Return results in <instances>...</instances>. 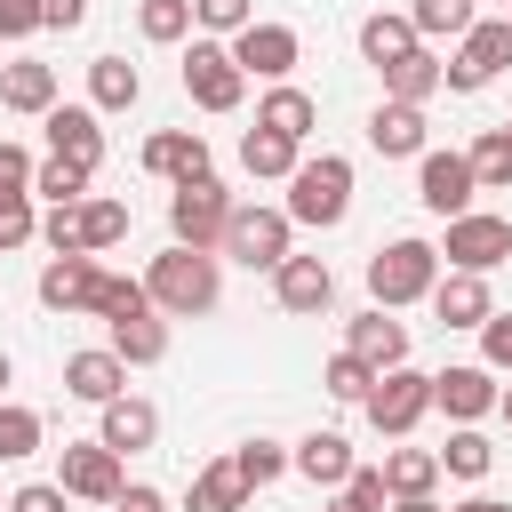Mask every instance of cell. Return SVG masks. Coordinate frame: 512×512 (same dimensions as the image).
Wrapping results in <instances>:
<instances>
[{
	"instance_id": "obj_9",
	"label": "cell",
	"mask_w": 512,
	"mask_h": 512,
	"mask_svg": "<svg viewBox=\"0 0 512 512\" xmlns=\"http://www.w3.org/2000/svg\"><path fill=\"white\" fill-rule=\"evenodd\" d=\"M56 480H64V496H80V504H120V448H104V440H72L64 456H56Z\"/></svg>"
},
{
	"instance_id": "obj_21",
	"label": "cell",
	"mask_w": 512,
	"mask_h": 512,
	"mask_svg": "<svg viewBox=\"0 0 512 512\" xmlns=\"http://www.w3.org/2000/svg\"><path fill=\"white\" fill-rule=\"evenodd\" d=\"M344 352H360V360H368V368L384 376V368H400V360H408V328H400V320H392L384 304H368V312L352 320V336H344Z\"/></svg>"
},
{
	"instance_id": "obj_5",
	"label": "cell",
	"mask_w": 512,
	"mask_h": 512,
	"mask_svg": "<svg viewBox=\"0 0 512 512\" xmlns=\"http://www.w3.org/2000/svg\"><path fill=\"white\" fill-rule=\"evenodd\" d=\"M288 232H296L288 208H232V224H224V256L248 264V272H280V264H288Z\"/></svg>"
},
{
	"instance_id": "obj_20",
	"label": "cell",
	"mask_w": 512,
	"mask_h": 512,
	"mask_svg": "<svg viewBox=\"0 0 512 512\" xmlns=\"http://www.w3.org/2000/svg\"><path fill=\"white\" fill-rule=\"evenodd\" d=\"M368 144L384 152V160H424V104H400V96H384L376 112H368Z\"/></svg>"
},
{
	"instance_id": "obj_16",
	"label": "cell",
	"mask_w": 512,
	"mask_h": 512,
	"mask_svg": "<svg viewBox=\"0 0 512 512\" xmlns=\"http://www.w3.org/2000/svg\"><path fill=\"white\" fill-rule=\"evenodd\" d=\"M272 296H280V312L312 320V312H328V296H336V272H328L320 256H288V264L272 272Z\"/></svg>"
},
{
	"instance_id": "obj_3",
	"label": "cell",
	"mask_w": 512,
	"mask_h": 512,
	"mask_svg": "<svg viewBox=\"0 0 512 512\" xmlns=\"http://www.w3.org/2000/svg\"><path fill=\"white\" fill-rule=\"evenodd\" d=\"M432 280H440V248H432V240H392V248H376V256H368V296H376L384 312L424 304V296H432Z\"/></svg>"
},
{
	"instance_id": "obj_13",
	"label": "cell",
	"mask_w": 512,
	"mask_h": 512,
	"mask_svg": "<svg viewBox=\"0 0 512 512\" xmlns=\"http://www.w3.org/2000/svg\"><path fill=\"white\" fill-rule=\"evenodd\" d=\"M472 192H480V176H472L464 152H424V168H416V200H424L432 216H464Z\"/></svg>"
},
{
	"instance_id": "obj_47",
	"label": "cell",
	"mask_w": 512,
	"mask_h": 512,
	"mask_svg": "<svg viewBox=\"0 0 512 512\" xmlns=\"http://www.w3.org/2000/svg\"><path fill=\"white\" fill-rule=\"evenodd\" d=\"M72 496H64V480H24L16 496H8V512H64Z\"/></svg>"
},
{
	"instance_id": "obj_48",
	"label": "cell",
	"mask_w": 512,
	"mask_h": 512,
	"mask_svg": "<svg viewBox=\"0 0 512 512\" xmlns=\"http://www.w3.org/2000/svg\"><path fill=\"white\" fill-rule=\"evenodd\" d=\"M480 352H488V368L512 376V312H488V320H480Z\"/></svg>"
},
{
	"instance_id": "obj_19",
	"label": "cell",
	"mask_w": 512,
	"mask_h": 512,
	"mask_svg": "<svg viewBox=\"0 0 512 512\" xmlns=\"http://www.w3.org/2000/svg\"><path fill=\"white\" fill-rule=\"evenodd\" d=\"M64 392L88 400V408H104V400L128 392V360H120L112 344H104V352H72V360H64Z\"/></svg>"
},
{
	"instance_id": "obj_54",
	"label": "cell",
	"mask_w": 512,
	"mask_h": 512,
	"mask_svg": "<svg viewBox=\"0 0 512 512\" xmlns=\"http://www.w3.org/2000/svg\"><path fill=\"white\" fill-rule=\"evenodd\" d=\"M392 512H440L432 496H392Z\"/></svg>"
},
{
	"instance_id": "obj_7",
	"label": "cell",
	"mask_w": 512,
	"mask_h": 512,
	"mask_svg": "<svg viewBox=\"0 0 512 512\" xmlns=\"http://www.w3.org/2000/svg\"><path fill=\"white\" fill-rule=\"evenodd\" d=\"M224 224H232V192H224L216 176L176 184V200H168V232H176L184 248H224Z\"/></svg>"
},
{
	"instance_id": "obj_12",
	"label": "cell",
	"mask_w": 512,
	"mask_h": 512,
	"mask_svg": "<svg viewBox=\"0 0 512 512\" xmlns=\"http://www.w3.org/2000/svg\"><path fill=\"white\" fill-rule=\"evenodd\" d=\"M232 56H240L248 80H288L296 56H304V40H296L288 24H240V32H232Z\"/></svg>"
},
{
	"instance_id": "obj_53",
	"label": "cell",
	"mask_w": 512,
	"mask_h": 512,
	"mask_svg": "<svg viewBox=\"0 0 512 512\" xmlns=\"http://www.w3.org/2000/svg\"><path fill=\"white\" fill-rule=\"evenodd\" d=\"M448 512H512V504H496V496H464V504H448Z\"/></svg>"
},
{
	"instance_id": "obj_24",
	"label": "cell",
	"mask_w": 512,
	"mask_h": 512,
	"mask_svg": "<svg viewBox=\"0 0 512 512\" xmlns=\"http://www.w3.org/2000/svg\"><path fill=\"white\" fill-rule=\"evenodd\" d=\"M440 88H448V72L432 48H408L400 64H384V96H400V104H432Z\"/></svg>"
},
{
	"instance_id": "obj_61",
	"label": "cell",
	"mask_w": 512,
	"mask_h": 512,
	"mask_svg": "<svg viewBox=\"0 0 512 512\" xmlns=\"http://www.w3.org/2000/svg\"><path fill=\"white\" fill-rule=\"evenodd\" d=\"M504 16H512V8H504Z\"/></svg>"
},
{
	"instance_id": "obj_25",
	"label": "cell",
	"mask_w": 512,
	"mask_h": 512,
	"mask_svg": "<svg viewBox=\"0 0 512 512\" xmlns=\"http://www.w3.org/2000/svg\"><path fill=\"white\" fill-rule=\"evenodd\" d=\"M0 104L8 112H48L56 104V64H0Z\"/></svg>"
},
{
	"instance_id": "obj_26",
	"label": "cell",
	"mask_w": 512,
	"mask_h": 512,
	"mask_svg": "<svg viewBox=\"0 0 512 512\" xmlns=\"http://www.w3.org/2000/svg\"><path fill=\"white\" fill-rule=\"evenodd\" d=\"M112 328V352L128 360V368H152V360H168V320L160 312H136V320H104Z\"/></svg>"
},
{
	"instance_id": "obj_17",
	"label": "cell",
	"mask_w": 512,
	"mask_h": 512,
	"mask_svg": "<svg viewBox=\"0 0 512 512\" xmlns=\"http://www.w3.org/2000/svg\"><path fill=\"white\" fill-rule=\"evenodd\" d=\"M144 168L168 176V184H192V176H208V136L200 128H160V136H144Z\"/></svg>"
},
{
	"instance_id": "obj_31",
	"label": "cell",
	"mask_w": 512,
	"mask_h": 512,
	"mask_svg": "<svg viewBox=\"0 0 512 512\" xmlns=\"http://www.w3.org/2000/svg\"><path fill=\"white\" fill-rule=\"evenodd\" d=\"M432 480H440V448H392L384 456V488L392 496H432Z\"/></svg>"
},
{
	"instance_id": "obj_1",
	"label": "cell",
	"mask_w": 512,
	"mask_h": 512,
	"mask_svg": "<svg viewBox=\"0 0 512 512\" xmlns=\"http://www.w3.org/2000/svg\"><path fill=\"white\" fill-rule=\"evenodd\" d=\"M144 288H152V304H160L168 320H200V312H216V296H224L216 248H184V240H176L168 256H152Z\"/></svg>"
},
{
	"instance_id": "obj_58",
	"label": "cell",
	"mask_w": 512,
	"mask_h": 512,
	"mask_svg": "<svg viewBox=\"0 0 512 512\" xmlns=\"http://www.w3.org/2000/svg\"><path fill=\"white\" fill-rule=\"evenodd\" d=\"M496 8H512V0H496Z\"/></svg>"
},
{
	"instance_id": "obj_15",
	"label": "cell",
	"mask_w": 512,
	"mask_h": 512,
	"mask_svg": "<svg viewBox=\"0 0 512 512\" xmlns=\"http://www.w3.org/2000/svg\"><path fill=\"white\" fill-rule=\"evenodd\" d=\"M496 400H504V384H496L488 360H480V368H448V376H432V408H448L456 424H480Z\"/></svg>"
},
{
	"instance_id": "obj_10",
	"label": "cell",
	"mask_w": 512,
	"mask_h": 512,
	"mask_svg": "<svg viewBox=\"0 0 512 512\" xmlns=\"http://www.w3.org/2000/svg\"><path fill=\"white\" fill-rule=\"evenodd\" d=\"M440 256H448L456 272H488V264H504V256H512V224H504V216H480V208H464V216H448V240H440Z\"/></svg>"
},
{
	"instance_id": "obj_28",
	"label": "cell",
	"mask_w": 512,
	"mask_h": 512,
	"mask_svg": "<svg viewBox=\"0 0 512 512\" xmlns=\"http://www.w3.org/2000/svg\"><path fill=\"white\" fill-rule=\"evenodd\" d=\"M136 96H144V80H136L128 56H96V64H88V104H96V112H128Z\"/></svg>"
},
{
	"instance_id": "obj_44",
	"label": "cell",
	"mask_w": 512,
	"mask_h": 512,
	"mask_svg": "<svg viewBox=\"0 0 512 512\" xmlns=\"http://www.w3.org/2000/svg\"><path fill=\"white\" fill-rule=\"evenodd\" d=\"M40 232V216H32V192H0V256L8 248H24Z\"/></svg>"
},
{
	"instance_id": "obj_8",
	"label": "cell",
	"mask_w": 512,
	"mask_h": 512,
	"mask_svg": "<svg viewBox=\"0 0 512 512\" xmlns=\"http://www.w3.org/2000/svg\"><path fill=\"white\" fill-rule=\"evenodd\" d=\"M504 64H512V16H488V24H472V32H464V48H456L440 72H448V88H456V96H472V88H488Z\"/></svg>"
},
{
	"instance_id": "obj_29",
	"label": "cell",
	"mask_w": 512,
	"mask_h": 512,
	"mask_svg": "<svg viewBox=\"0 0 512 512\" xmlns=\"http://www.w3.org/2000/svg\"><path fill=\"white\" fill-rule=\"evenodd\" d=\"M296 160H304V144L280 136V128H248L240 136V168L248 176H296Z\"/></svg>"
},
{
	"instance_id": "obj_55",
	"label": "cell",
	"mask_w": 512,
	"mask_h": 512,
	"mask_svg": "<svg viewBox=\"0 0 512 512\" xmlns=\"http://www.w3.org/2000/svg\"><path fill=\"white\" fill-rule=\"evenodd\" d=\"M8 376H16V368H8V352H0V392H8Z\"/></svg>"
},
{
	"instance_id": "obj_41",
	"label": "cell",
	"mask_w": 512,
	"mask_h": 512,
	"mask_svg": "<svg viewBox=\"0 0 512 512\" xmlns=\"http://www.w3.org/2000/svg\"><path fill=\"white\" fill-rule=\"evenodd\" d=\"M80 232H88V256L112 248V240H128V208L120 200H80Z\"/></svg>"
},
{
	"instance_id": "obj_38",
	"label": "cell",
	"mask_w": 512,
	"mask_h": 512,
	"mask_svg": "<svg viewBox=\"0 0 512 512\" xmlns=\"http://www.w3.org/2000/svg\"><path fill=\"white\" fill-rule=\"evenodd\" d=\"M488 464H496V448H488L472 424H464V432H448V448H440V472H456V480H480Z\"/></svg>"
},
{
	"instance_id": "obj_37",
	"label": "cell",
	"mask_w": 512,
	"mask_h": 512,
	"mask_svg": "<svg viewBox=\"0 0 512 512\" xmlns=\"http://www.w3.org/2000/svg\"><path fill=\"white\" fill-rule=\"evenodd\" d=\"M232 464H240V480H248V488H272V480L288 472V448L256 432V440H240V448H232Z\"/></svg>"
},
{
	"instance_id": "obj_59",
	"label": "cell",
	"mask_w": 512,
	"mask_h": 512,
	"mask_svg": "<svg viewBox=\"0 0 512 512\" xmlns=\"http://www.w3.org/2000/svg\"><path fill=\"white\" fill-rule=\"evenodd\" d=\"M0 512H8V504H0Z\"/></svg>"
},
{
	"instance_id": "obj_43",
	"label": "cell",
	"mask_w": 512,
	"mask_h": 512,
	"mask_svg": "<svg viewBox=\"0 0 512 512\" xmlns=\"http://www.w3.org/2000/svg\"><path fill=\"white\" fill-rule=\"evenodd\" d=\"M192 24L216 32V40H232L240 24H256V8H248V0H192Z\"/></svg>"
},
{
	"instance_id": "obj_14",
	"label": "cell",
	"mask_w": 512,
	"mask_h": 512,
	"mask_svg": "<svg viewBox=\"0 0 512 512\" xmlns=\"http://www.w3.org/2000/svg\"><path fill=\"white\" fill-rule=\"evenodd\" d=\"M96 288H104L96 256H48L40 264V304L48 312H96Z\"/></svg>"
},
{
	"instance_id": "obj_11",
	"label": "cell",
	"mask_w": 512,
	"mask_h": 512,
	"mask_svg": "<svg viewBox=\"0 0 512 512\" xmlns=\"http://www.w3.org/2000/svg\"><path fill=\"white\" fill-rule=\"evenodd\" d=\"M40 128H48V152L56 160H72V168H104V128H96V104H48L40 112Z\"/></svg>"
},
{
	"instance_id": "obj_49",
	"label": "cell",
	"mask_w": 512,
	"mask_h": 512,
	"mask_svg": "<svg viewBox=\"0 0 512 512\" xmlns=\"http://www.w3.org/2000/svg\"><path fill=\"white\" fill-rule=\"evenodd\" d=\"M32 168H40V160H32L24 144H0V192H32Z\"/></svg>"
},
{
	"instance_id": "obj_39",
	"label": "cell",
	"mask_w": 512,
	"mask_h": 512,
	"mask_svg": "<svg viewBox=\"0 0 512 512\" xmlns=\"http://www.w3.org/2000/svg\"><path fill=\"white\" fill-rule=\"evenodd\" d=\"M136 32L144 40H184L192 32V0H136Z\"/></svg>"
},
{
	"instance_id": "obj_56",
	"label": "cell",
	"mask_w": 512,
	"mask_h": 512,
	"mask_svg": "<svg viewBox=\"0 0 512 512\" xmlns=\"http://www.w3.org/2000/svg\"><path fill=\"white\" fill-rule=\"evenodd\" d=\"M496 408H504V416H512V384H504V400H496Z\"/></svg>"
},
{
	"instance_id": "obj_34",
	"label": "cell",
	"mask_w": 512,
	"mask_h": 512,
	"mask_svg": "<svg viewBox=\"0 0 512 512\" xmlns=\"http://www.w3.org/2000/svg\"><path fill=\"white\" fill-rule=\"evenodd\" d=\"M472 176H480V192H512V128H488L472 152Z\"/></svg>"
},
{
	"instance_id": "obj_18",
	"label": "cell",
	"mask_w": 512,
	"mask_h": 512,
	"mask_svg": "<svg viewBox=\"0 0 512 512\" xmlns=\"http://www.w3.org/2000/svg\"><path fill=\"white\" fill-rule=\"evenodd\" d=\"M432 320L440 328H480L496 304H488V272H448V280H432Z\"/></svg>"
},
{
	"instance_id": "obj_35",
	"label": "cell",
	"mask_w": 512,
	"mask_h": 512,
	"mask_svg": "<svg viewBox=\"0 0 512 512\" xmlns=\"http://www.w3.org/2000/svg\"><path fill=\"white\" fill-rule=\"evenodd\" d=\"M32 192H40L48 208H72V200H88V168H72V160H56V152H48V160L32 168Z\"/></svg>"
},
{
	"instance_id": "obj_32",
	"label": "cell",
	"mask_w": 512,
	"mask_h": 512,
	"mask_svg": "<svg viewBox=\"0 0 512 512\" xmlns=\"http://www.w3.org/2000/svg\"><path fill=\"white\" fill-rule=\"evenodd\" d=\"M408 48H416V24H408V16H368V24H360V56H368L376 72L400 64Z\"/></svg>"
},
{
	"instance_id": "obj_52",
	"label": "cell",
	"mask_w": 512,
	"mask_h": 512,
	"mask_svg": "<svg viewBox=\"0 0 512 512\" xmlns=\"http://www.w3.org/2000/svg\"><path fill=\"white\" fill-rule=\"evenodd\" d=\"M112 512H168V496H160V488H120Z\"/></svg>"
},
{
	"instance_id": "obj_4",
	"label": "cell",
	"mask_w": 512,
	"mask_h": 512,
	"mask_svg": "<svg viewBox=\"0 0 512 512\" xmlns=\"http://www.w3.org/2000/svg\"><path fill=\"white\" fill-rule=\"evenodd\" d=\"M240 88H248V72H240V56H232V40H192L184 48V96L200 104V112H232L240 104Z\"/></svg>"
},
{
	"instance_id": "obj_30",
	"label": "cell",
	"mask_w": 512,
	"mask_h": 512,
	"mask_svg": "<svg viewBox=\"0 0 512 512\" xmlns=\"http://www.w3.org/2000/svg\"><path fill=\"white\" fill-rule=\"evenodd\" d=\"M312 120H320V104H312L304 88H288V80H280V88L256 104V128H280V136H296V144L312 136Z\"/></svg>"
},
{
	"instance_id": "obj_36",
	"label": "cell",
	"mask_w": 512,
	"mask_h": 512,
	"mask_svg": "<svg viewBox=\"0 0 512 512\" xmlns=\"http://www.w3.org/2000/svg\"><path fill=\"white\" fill-rule=\"evenodd\" d=\"M136 312H160V304H152V288H144V280L104 272V288H96V320H136Z\"/></svg>"
},
{
	"instance_id": "obj_45",
	"label": "cell",
	"mask_w": 512,
	"mask_h": 512,
	"mask_svg": "<svg viewBox=\"0 0 512 512\" xmlns=\"http://www.w3.org/2000/svg\"><path fill=\"white\" fill-rule=\"evenodd\" d=\"M40 240H48L56 256H88V232H80V200H72V208H48V224H40Z\"/></svg>"
},
{
	"instance_id": "obj_50",
	"label": "cell",
	"mask_w": 512,
	"mask_h": 512,
	"mask_svg": "<svg viewBox=\"0 0 512 512\" xmlns=\"http://www.w3.org/2000/svg\"><path fill=\"white\" fill-rule=\"evenodd\" d=\"M40 32V0H0V40H32Z\"/></svg>"
},
{
	"instance_id": "obj_40",
	"label": "cell",
	"mask_w": 512,
	"mask_h": 512,
	"mask_svg": "<svg viewBox=\"0 0 512 512\" xmlns=\"http://www.w3.org/2000/svg\"><path fill=\"white\" fill-rule=\"evenodd\" d=\"M32 448H40V416L16 408V400H0V464H24Z\"/></svg>"
},
{
	"instance_id": "obj_27",
	"label": "cell",
	"mask_w": 512,
	"mask_h": 512,
	"mask_svg": "<svg viewBox=\"0 0 512 512\" xmlns=\"http://www.w3.org/2000/svg\"><path fill=\"white\" fill-rule=\"evenodd\" d=\"M240 504H248V480H240V464H232V456L192 472V496H184V512H240Z\"/></svg>"
},
{
	"instance_id": "obj_42",
	"label": "cell",
	"mask_w": 512,
	"mask_h": 512,
	"mask_svg": "<svg viewBox=\"0 0 512 512\" xmlns=\"http://www.w3.org/2000/svg\"><path fill=\"white\" fill-rule=\"evenodd\" d=\"M320 384H328L336 400H368V384H376V368H368L360 352H336V360L320 368Z\"/></svg>"
},
{
	"instance_id": "obj_60",
	"label": "cell",
	"mask_w": 512,
	"mask_h": 512,
	"mask_svg": "<svg viewBox=\"0 0 512 512\" xmlns=\"http://www.w3.org/2000/svg\"><path fill=\"white\" fill-rule=\"evenodd\" d=\"M504 128H512V120H504Z\"/></svg>"
},
{
	"instance_id": "obj_22",
	"label": "cell",
	"mask_w": 512,
	"mask_h": 512,
	"mask_svg": "<svg viewBox=\"0 0 512 512\" xmlns=\"http://www.w3.org/2000/svg\"><path fill=\"white\" fill-rule=\"evenodd\" d=\"M96 440H104V448H120V456H136V448H152V440H160V408L120 392V400H104V432H96Z\"/></svg>"
},
{
	"instance_id": "obj_51",
	"label": "cell",
	"mask_w": 512,
	"mask_h": 512,
	"mask_svg": "<svg viewBox=\"0 0 512 512\" xmlns=\"http://www.w3.org/2000/svg\"><path fill=\"white\" fill-rule=\"evenodd\" d=\"M40 24L48 32H72V24H88V0H40Z\"/></svg>"
},
{
	"instance_id": "obj_57",
	"label": "cell",
	"mask_w": 512,
	"mask_h": 512,
	"mask_svg": "<svg viewBox=\"0 0 512 512\" xmlns=\"http://www.w3.org/2000/svg\"><path fill=\"white\" fill-rule=\"evenodd\" d=\"M328 512H352V504H328Z\"/></svg>"
},
{
	"instance_id": "obj_46",
	"label": "cell",
	"mask_w": 512,
	"mask_h": 512,
	"mask_svg": "<svg viewBox=\"0 0 512 512\" xmlns=\"http://www.w3.org/2000/svg\"><path fill=\"white\" fill-rule=\"evenodd\" d=\"M344 504H352V512H384V504H392V488H384V464H376V472H360V464H352V480H344Z\"/></svg>"
},
{
	"instance_id": "obj_23",
	"label": "cell",
	"mask_w": 512,
	"mask_h": 512,
	"mask_svg": "<svg viewBox=\"0 0 512 512\" xmlns=\"http://www.w3.org/2000/svg\"><path fill=\"white\" fill-rule=\"evenodd\" d=\"M288 464H296L312 488H344V480H352V440H344V432H312V440L288 448Z\"/></svg>"
},
{
	"instance_id": "obj_6",
	"label": "cell",
	"mask_w": 512,
	"mask_h": 512,
	"mask_svg": "<svg viewBox=\"0 0 512 512\" xmlns=\"http://www.w3.org/2000/svg\"><path fill=\"white\" fill-rule=\"evenodd\" d=\"M360 408H368V424H376L384 440H400V432H416V424H424V408H432V376L400 360V368H384V376L368 384V400H360Z\"/></svg>"
},
{
	"instance_id": "obj_2",
	"label": "cell",
	"mask_w": 512,
	"mask_h": 512,
	"mask_svg": "<svg viewBox=\"0 0 512 512\" xmlns=\"http://www.w3.org/2000/svg\"><path fill=\"white\" fill-rule=\"evenodd\" d=\"M288 216L312 224V232H336V224L352 216V160H344V152L296 160V176H288Z\"/></svg>"
},
{
	"instance_id": "obj_33",
	"label": "cell",
	"mask_w": 512,
	"mask_h": 512,
	"mask_svg": "<svg viewBox=\"0 0 512 512\" xmlns=\"http://www.w3.org/2000/svg\"><path fill=\"white\" fill-rule=\"evenodd\" d=\"M408 24H416V40H464L480 16H472V0H416Z\"/></svg>"
}]
</instances>
